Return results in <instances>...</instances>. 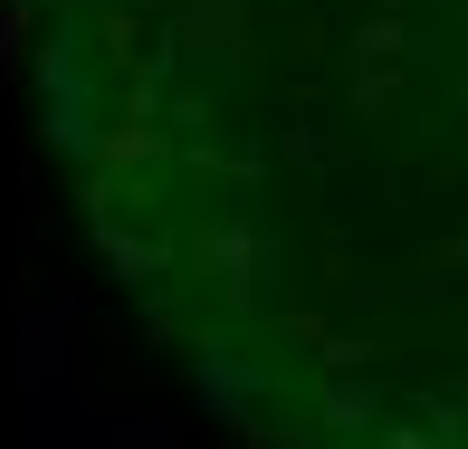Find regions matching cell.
I'll list each match as a JSON object with an SVG mask.
<instances>
[{
	"label": "cell",
	"instance_id": "obj_1",
	"mask_svg": "<svg viewBox=\"0 0 468 449\" xmlns=\"http://www.w3.org/2000/svg\"><path fill=\"white\" fill-rule=\"evenodd\" d=\"M440 268H468V240H450V249H440Z\"/></svg>",
	"mask_w": 468,
	"mask_h": 449
}]
</instances>
